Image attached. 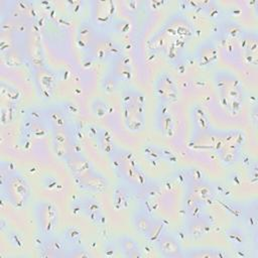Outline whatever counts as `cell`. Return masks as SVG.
<instances>
[{"label": "cell", "mask_w": 258, "mask_h": 258, "mask_svg": "<svg viewBox=\"0 0 258 258\" xmlns=\"http://www.w3.org/2000/svg\"><path fill=\"white\" fill-rule=\"evenodd\" d=\"M109 159L120 182L133 194H141L149 187V179L131 151L117 146Z\"/></svg>", "instance_id": "1"}, {"label": "cell", "mask_w": 258, "mask_h": 258, "mask_svg": "<svg viewBox=\"0 0 258 258\" xmlns=\"http://www.w3.org/2000/svg\"><path fill=\"white\" fill-rule=\"evenodd\" d=\"M213 83L221 105L228 114L239 115L246 99L245 89L239 78L229 70L219 69L213 74Z\"/></svg>", "instance_id": "2"}, {"label": "cell", "mask_w": 258, "mask_h": 258, "mask_svg": "<svg viewBox=\"0 0 258 258\" xmlns=\"http://www.w3.org/2000/svg\"><path fill=\"white\" fill-rule=\"evenodd\" d=\"M63 161L76 183L82 189L93 192H103L107 190L109 186L107 177L98 171L81 151L74 150Z\"/></svg>", "instance_id": "3"}, {"label": "cell", "mask_w": 258, "mask_h": 258, "mask_svg": "<svg viewBox=\"0 0 258 258\" xmlns=\"http://www.w3.org/2000/svg\"><path fill=\"white\" fill-rule=\"evenodd\" d=\"M120 104L126 129L133 133L141 132L145 127L146 120V104L143 93L132 85H123Z\"/></svg>", "instance_id": "4"}, {"label": "cell", "mask_w": 258, "mask_h": 258, "mask_svg": "<svg viewBox=\"0 0 258 258\" xmlns=\"http://www.w3.org/2000/svg\"><path fill=\"white\" fill-rule=\"evenodd\" d=\"M1 191L3 198L17 210L25 208L31 196L30 185L25 176L16 169L2 171Z\"/></svg>", "instance_id": "5"}, {"label": "cell", "mask_w": 258, "mask_h": 258, "mask_svg": "<svg viewBox=\"0 0 258 258\" xmlns=\"http://www.w3.org/2000/svg\"><path fill=\"white\" fill-rule=\"evenodd\" d=\"M188 178L185 185L183 207L186 216H194L204 213V208L214 201L216 191L214 186L204 177H191L190 175Z\"/></svg>", "instance_id": "6"}, {"label": "cell", "mask_w": 258, "mask_h": 258, "mask_svg": "<svg viewBox=\"0 0 258 258\" xmlns=\"http://www.w3.org/2000/svg\"><path fill=\"white\" fill-rule=\"evenodd\" d=\"M212 137L213 148L225 165H232L239 160L245 142V134L243 131L231 129L213 132Z\"/></svg>", "instance_id": "7"}, {"label": "cell", "mask_w": 258, "mask_h": 258, "mask_svg": "<svg viewBox=\"0 0 258 258\" xmlns=\"http://www.w3.org/2000/svg\"><path fill=\"white\" fill-rule=\"evenodd\" d=\"M33 216L41 237L55 234L58 224L57 207L48 200H39L33 207Z\"/></svg>", "instance_id": "8"}, {"label": "cell", "mask_w": 258, "mask_h": 258, "mask_svg": "<svg viewBox=\"0 0 258 258\" xmlns=\"http://www.w3.org/2000/svg\"><path fill=\"white\" fill-rule=\"evenodd\" d=\"M134 230L149 242H155L159 235L165 230L163 222L153 217L144 208L136 209L131 217Z\"/></svg>", "instance_id": "9"}, {"label": "cell", "mask_w": 258, "mask_h": 258, "mask_svg": "<svg viewBox=\"0 0 258 258\" xmlns=\"http://www.w3.org/2000/svg\"><path fill=\"white\" fill-rule=\"evenodd\" d=\"M154 95L158 103L169 105L178 99V90L173 78L167 72H160L153 85Z\"/></svg>", "instance_id": "10"}, {"label": "cell", "mask_w": 258, "mask_h": 258, "mask_svg": "<svg viewBox=\"0 0 258 258\" xmlns=\"http://www.w3.org/2000/svg\"><path fill=\"white\" fill-rule=\"evenodd\" d=\"M51 133L52 147L55 154L64 159L71 152L75 150V139L71 125L62 127H52L48 129Z\"/></svg>", "instance_id": "11"}, {"label": "cell", "mask_w": 258, "mask_h": 258, "mask_svg": "<svg viewBox=\"0 0 258 258\" xmlns=\"http://www.w3.org/2000/svg\"><path fill=\"white\" fill-rule=\"evenodd\" d=\"M115 14V6L112 1H93L91 8V22L95 27L105 32V30L113 23Z\"/></svg>", "instance_id": "12"}, {"label": "cell", "mask_w": 258, "mask_h": 258, "mask_svg": "<svg viewBox=\"0 0 258 258\" xmlns=\"http://www.w3.org/2000/svg\"><path fill=\"white\" fill-rule=\"evenodd\" d=\"M119 53H121L120 47L108 35V32L100 31L88 56L95 59L110 60Z\"/></svg>", "instance_id": "13"}, {"label": "cell", "mask_w": 258, "mask_h": 258, "mask_svg": "<svg viewBox=\"0 0 258 258\" xmlns=\"http://www.w3.org/2000/svg\"><path fill=\"white\" fill-rule=\"evenodd\" d=\"M213 219L205 213L187 216L184 223V231L191 240L206 237L213 228Z\"/></svg>", "instance_id": "14"}, {"label": "cell", "mask_w": 258, "mask_h": 258, "mask_svg": "<svg viewBox=\"0 0 258 258\" xmlns=\"http://www.w3.org/2000/svg\"><path fill=\"white\" fill-rule=\"evenodd\" d=\"M159 254L164 258H183L184 251L177 238L166 229L154 242Z\"/></svg>", "instance_id": "15"}, {"label": "cell", "mask_w": 258, "mask_h": 258, "mask_svg": "<svg viewBox=\"0 0 258 258\" xmlns=\"http://www.w3.org/2000/svg\"><path fill=\"white\" fill-rule=\"evenodd\" d=\"M195 58L202 68H212L218 61V46L212 38H207L200 42L195 50Z\"/></svg>", "instance_id": "16"}, {"label": "cell", "mask_w": 258, "mask_h": 258, "mask_svg": "<svg viewBox=\"0 0 258 258\" xmlns=\"http://www.w3.org/2000/svg\"><path fill=\"white\" fill-rule=\"evenodd\" d=\"M108 73L116 78L122 85L129 84L132 78V67L129 57L122 52L109 60Z\"/></svg>", "instance_id": "17"}, {"label": "cell", "mask_w": 258, "mask_h": 258, "mask_svg": "<svg viewBox=\"0 0 258 258\" xmlns=\"http://www.w3.org/2000/svg\"><path fill=\"white\" fill-rule=\"evenodd\" d=\"M39 254L42 257H67V246L63 238L56 236L55 234L50 236H40Z\"/></svg>", "instance_id": "18"}, {"label": "cell", "mask_w": 258, "mask_h": 258, "mask_svg": "<svg viewBox=\"0 0 258 258\" xmlns=\"http://www.w3.org/2000/svg\"><path fill=\"white\" fill-rule=\"evenodd\" d=\"M99 33L100 30L95 27L90 19H86L80 23L77 31V43L80 49L87 55L89 54Z\"/></svg>", "instance_id": "19"}, {"label": "cell", "mask_w": 258, "mask_h": 258, "mask_svg": "<svg viewBox=\"0 0 258 258\" xmlns=\"http://www.w3.org/2000/svg\"><path fill=\"white\" fill-rule=\"evenodd\" d=\"M34 83L39 95L43 99H49L56 83V77L53 72L45 67L34 69Z\"/></svg>", "instance_id": "20"}, {"label": "cell", "mask_w": 258, "mask_h": 258, "mask_svg": "<svg viewBox=\"0 0 258 258\" xmlns=\"http://www.w3.org/2000/svg\"><path fill=\"white\" fill-rule=\"evenodd\" d=\"M191 119H192V126L195 130V138H200L202 136L209 135L210 133L213 132L208 116L201 106L199 105L192 106Z\"/></svg>", "instance_id": "21"}, {"label": "cell", "mask_w": 258, "mask_h": 258, "mask_svg": "<svg viewBox=\"0 0 258 258\" xmlns=\"http://www.w3.org/2000/svg\"><path fill=\"white\" fill-rule=\"evenodd\" d=\"M156 124L160 133L165 137H170L174 132L173 119L168 109V105L158 103L157 114H156Z\"/></svg>", "instance_id": "22"}, {"label": "cell", "mask_w": 258, "mask_h": 258, "mask_svg": "<svg viewBox=\"0 0 258 258\" xmlns=\"http://www.w3.org/2000/svg\"><path fill=\"white\" fill-rule=\"evenodd\" d=\"M117 245L122 256L126 258H140L143 256L140 245L129 235H120L117 239Z\"/></svg>", "instance_id": "23"}, {"label": "cell", "mask_w": 258, "mask_h": 258, "mask_svg": "<svg viewBox=\"0 0 258 258\" xmlns=\"http://www.w3.org/2000/svg\"><path fill=\"white\" fill-rule=\"evenodd\" d=\"M227 252L215 246H194L184 251L186 258H225Z\"/></svg>", "instance_id": "24"}, {"label": "cell", "mask_w": 258, "mask_h": 258, "mask_svg": "<svg viewBox=\"0 0 258 258\" xmlns=\"http://www.w3.org/2000/svg\"><path fill=\"white\" fill-rule=\"evenodd\" d=\"M35 111H32L31 113H28L24 123L26 125L25 130H27L31 135H35V136H42L45 132L46 129H48V125L46 122V118H45V114H43V112L40 114H38L36 116Z\"/></svg>", "instance_id": "25"}, {"label": "cell", "mask_w": 258, "mask_h": 258, "mask_svg": "<svg viewBox=\"0 0 258 258\" xmlns=\"http://www.w3.org/2000/svg\"><path fill=\"white\" fill-rule=\"evenodd\" d=\"M242 50L244 52V56L246 59L256 66L257 63V33L252 31L242 32Z\"/></svg>", "instance_id": "26"}, {"label": "cell", "mask_w": 258, "mask_h": 258, "mask_svg": "<svg viewBox=\"0 0 258 258\" xmlns=\"http://www.w3.org/2000/svg\"><path fill=\"white\" fill-rule=\"evenodd\" d=\"M96 141L101 151L105 153L108 157L115 151L118 146L116 145L111 133L107 129L102 127L96 128Z\"/></svg>", "instance_id": "27"}, {"label": "cell", "mask_w": 258, "mask_h": 258, "mask_svg": "<svg viewBox=\"0 0 258 258\" xmlns=\"http://www.w3.org/2000/svg\"><path fill=\"white\" fill-rule=\"evenodd\" d=\"M101 86H102V89L107 92V93H112V92H115L116 90H118L120 87L122 88V84L116 79L114 78L110 73H106L104 78L102 79V82H101Z\"/></svg>", "instance_id": "28"}, {"label": "cell", "mask_w": 258, "mask_h": 258, "mask_svg": "<svg viewBox=\"0 0 258 258\" xmlns=\"http://www.w3.org/2000/svg\"><path fill=\"white\" fill-rule=\"evenodd\" d=\"M229 240L231 241V243L235 246V247H243L246 239H245V235L243 234V231H241L239 228H235L232 227L231 229H229V231L227 232Z\"/></svg>", "instance_id": "29"}]
</instances>
